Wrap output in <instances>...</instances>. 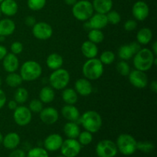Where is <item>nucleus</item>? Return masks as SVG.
Returning <instances> with one entry per match:
<instances>
[{"label": "nucleus", "instance_id": "obj_1", "mask_svg": "<svg viewBox=\"0 0 157 157\" xmlns=\"http://www.w3.org/2000/svg\"><path fill=\"white\" fill-rule=\"evenodd\" d=\"M156 58L152 52L151 49L144 48H141L133 56V64L135 69L146 72L150 70L154 65V60Z\"/></svg>", "mask_w": 157, "mask_h": 157}, {"label": "nucleus", "instance_id": "obj_2", "mask_svg": "<svg viewBox=\"0 0 157 157\" xmlns=\"http://www.w3.org/2000/svg\"><path fill=\"white\" fill-rule=\"evenodd\" d=\"M79 122L84 130L91 133L99 131L103 125L102 117L100 113L95 110H87L84 112L81 115Z\"/></svg>", "mask_w": 157, "mask_h": 157}, {"label": "nucleus", "instance_id": "obj_3", "mask_svg": "<svg viewBox=\"0 0 157 157\" xmlns=\"http://www.w3.org/2000/svg\"><path fill=\"white\" fill-rule=\"evenodd\" d=\"M104 70V64L98 58H90L83 64L82 74L89 81H95L102 76Z\"/></svg>", "mask_w": 157, "mask_h": 157}, {"label": "nucleus", "instance_id": "obj_4", "mask_svg": "<svg viewBox=\"0 0 157 157\" xmlns=\"http://www.w3.org/2000/svg\"><path fill=\"white\" fill-rule=\"evenodd\" d=\"M19 75L23 81H34L41 76L42 67L37 61L29 60L21 64Z\"/></svg>", "mask_w": 157, "mask_h": 157}, {"label": "nucleus", "instance_id": "obj_5", "mask_svg": "<svg viewBox=\"0 0 157 157\" xmlns=\"http://www.w3.org/2000/svg\"><path fill=\"white\" fill-rule=\"evenodd\" d=\"M115 144L118 152L124 156H131L137 150V141L129 133L119 135Z\"/></svg>", "mask_w": 157, "mask_h": 157}, {"label": "nucleus", "instance_id": "obj_6", "mask_svg": "<svg viewBox=\"0 0 157 157\" xmlns=\"http://www.w3.org/2000/svg\"><path fill=\"white\" fill-rule=\"evenodd\" d=\"M94 12L92 3L88 0H80L72 6V14L78 21H88L93 15Z\"/></svg>", "mask_w": 157, "mask_h": 157}, {"label": "nucleus", "instance_id": "obj_7", "mask_svg": "<svg viewBox=\"0 0 157 157\" xmlns=\"http://www.w3.org/2000/svg\"><path fill=\"white\" fill-rule=\"evenodd\" d=\"M70 74L66 69L61 68L53 71L49 76V84L54 90H61L66 88L70 82Z\"/></svg>", "mask_w": 157, "mask_h": 157}, {"label": "nucleus", "instance_id": "obj_8", "mask_svg": "<svg viewBox=\"0 0 157 157\" xmlns=\"http://www.w3.org/2000/svg\"><path fill=\"white\" fill-rule=\"evenodd\" d=\"M95 151L98 157H115L118 153L116 144L110 140H103L98 142Z\"/></svg>", "mask_w": 157, "mask_h": 157}, {"label": "nucleus", "instance_id": "obj_9", "mask_svg": "<svg viewBox=\"0 0 157 157\" xmlns=\"http://www.w3.org/2000/svg\"><path fill=\"white\" fill-rule=\"evenodd\" d=\"M32 119V113L26 106H18L13 110V120L17 125L25 127L29 124Z\"/></svg>", "mask_w": 157, "mask_h": 157}, {"label": "nucleus", "instance_id": "obj_10", "mask_svg": "<svg viewBox=\"0 0 157 157\" xmlns=\"http://www.w3.org/2000/svg\"><path fill=\"white\" fill-rule=\"evenodd\" d=\"M32 32L35 38L44 41L53 35V29L51 25L45 21H38L32 26Z\"/></svg>", "mask_w": 157, "mask_h": 157}, {"label": "nucleus", "instance_id": "obj_11", "mask_svg": "<svg viewBox=\"0 0 157 157\" xmlns=\"http://www.w3.org/2000/svg\"><path fill=\"white\" fill-rule=\"evenodd\" d=\"M81 147L77 139H70L67 138V140L63 141L60 150H61V155L65 157H76L81 153Z\"/></svg>", "mask_w": 157, "mask_h": 157}, {"label": "nucleus", "instance_id": "obj_12", "mask_svg": "<svg viewBox=\"0 0 157 157\" xmlns=\"http://www.w3.org/2000/svg\"><path fill=\"white\" fill-rule=\"evenodd\" d=\"M141 49V44L137 41H133L130 44H123L119 48L117 52L118 57L123 61L130 60Z\"/></svg>", "mask_w": 157, "mask_h": 157}, {"label": "nucleus", "instance_id": "obj_13", "mask_svg": "<svg viewBox=\"0 0 157 157\" xmlns=\"http://www.w3.org/2000/svg\"><path fill=\"white\" fill-rule=\"evenodd\" d=\"M128 77L130 84L136 88H145L148 84V77L144 71L136 69L130 71Z\"/></svg>", "mask_w": 157, "mask_h": 157}, {"label": "nucleus", "instance_id": "obj_14", "mask_svg": "<svg viewBox=\"0 0 157 157\" xmlns=\"http://www.w3.org/2000/svg\"><path fill=\"white\" fill-rule=\"evenodd\" d=\"M39 117L42 123L47 125H52L58 122L59 119V113L58 110L53 107H43L39 113Z\"/></svg>", "mask_w": 157, "mask_h": 157}, {"label": "nucleus", "instance_id": "obj_15", "mask_svg": "<svg viewBox=\"0 0 157 157\" xmlns=\"http://www.w3.org/2000/svg\"><path fill=\"white\" fill-rule=\"evenodd\" d=\"M132 14L135 19L142 21L147 19L150 14V8L144 1H137L133 4L132 8Z\"/></svg>", "mask_w": 157, "mask_h": 157}, {"label": "nucleus", "instance_id": "obj_16", "mask_svg": "<svg viewBox=\"0 0 157 157\" xmlns=\"http://www.w3.org/2000/svg\"><path fill=\"white\" fill-rule=\"evenodd\" d=\"M64 141L62 136L58 133H52L44 140V148L47 151L55 152L60 150Z\"/></svg>", "mask_w": 157, "mask_h": 157}, {"label": "nucleus", "instance_id": "obj_17", "mask_svg": "<svg viewBox=\"0 0 157 157\" xmlns=\"http://www.w3.org/2000/svg\"><path fill=\"white\" fill-rule=\"evenodd\" d=\"M88 29H100L105 28L108 25L107 15L105 14L97 13L93 14L91 17L89 18L88 22H87Z\"/></svg>", "mask_w": 157, "mask_h": 157}, {"label": "nucleus", "instance_id": "obj_18", "mask_svg": "<svg viewBox=\"0 0 157 157\" xmlns=\"http://www.w3.org/2000/svg\"><path fill=\"white\" fill-rule=\"evenodd\" d=\"M61 113L64 119L71 122L78 123L81 117V113L78 107L71 104H65L61 108Z\"/></svg>", "mask_w": 157, "mask_h": 157}, {"label": "nucleus", "instance_id": "obj_19", "mask_svg": "<svg viewBox=\"0 0 157 157\" xmlns=\"http://www.w3.org/2000/svg\"><path fill=\"white\" fill-rule=\"evenodd\" d=\"M75 90L78 93V94L83 97H87L91 94L93 92V87L87 78H79L76 81L75 84Z\"/></svg>", "mask_w": 157, "mask_h": 157}, {"label": "nucleus", "instance_id": "obj_20", "mask_svg": "<svg viewBox=\"0 0 157 157\" xmlns=\"http://www.w3.org/2000/svg\"><path fill=\"white\" fill-rule=\"evenodd\" d=\"M4 70L8 73L15 72L19 67V60L17 55L12 53H8L2 60Z\"/></svg>", "mask_w": 157, "mask_h": 157}, {"label": "nucleus", "instance_id": "obj_21", "mask_svg": "<svg viewBox=\"0 0 157 157\" xmlns=\"http://www.w3.org/2000/svg\"><path fill=\"white\" fill-rule=\"evenodd\" d=\"M21 142L20 136L15 132H10L7 133L5 136H3L2 145L7 150H12L17 148Z\"/></svg>", "mask_w": 157, "mask_h": 157}, {"label": "nucleus", "instance_id": "obj_22", "mask_svg": "<svg viewBox=\"0 0 157 157\" xmlns=\"http://www.w3.org/2000/svg\"><path fill=\"white\" fill-rule=\"evenodd\" d=\"M2 14L6 16H14L18 12V6L15 0H3L0 3Z\"/></svg>", "mask_w": 157, "mask_h": 157}, {"label": "nucleus", "instance_id": "obj_23", "mask_svg": "<svg viewBox=\"0 0 157 157\" xmlns=\"http://www.w3.org/2000/svg\"><path fill=\"white\" fill-rule=\"evenodd\" d=\"M16 25L11 18H3L0 20V37H7L15 32Z\"/></svg>", "mask_w": 157, "mask_h": 157}, {"label": "nucleus", "instance_id": "obj_24", "mask_svg": "<svg viewBox=\"0 0 157 157\" xmlns=\"http://www.w3.org/2000/svg\"><path fill=\"white\" fill-rule=\"evenodd\" d=\"M81 53L87 59L96 58L98 54V45L89 40L85 41L81 47Z\"/></svg>", "mask_w": 157, "mask_h": 157}, {"label": "nucleus", "instance_id": "obj_25", "mask_svg": "<svg viewBox=\"0 0 157 157\" xmlns=\"http://www.w3.org/2000/svg\"><path fill=\"white\" fill-rule=\"evenodd\" d=\"M94 10L97 13L107 14L112 10L113 8V1L112 0H93L92 2Z\"/></svg>", "mask_w": 157, "mask_h": 157}, {"label": "nucleus", "instance_id": "obj_26", "mask_svg": "<svg viewBox=\"0 0 157 157\" xmlns=\"http://www.w3.org/2000/svg\"><path fill=\"white\" fill-rule=\"evenodd\" d=\"M63 64H64V59L58 53L50 54L46 59V64L48 67L52 71L62 67Z\"/></svg>", "mask_w": 157, "mask_h": 157}, {"label": "nucleus", "instance_id": "obj_27", "mask_svg": "<svg viewBox=\"0 0 157 157\" xmlns=\"http://www.w3.org/2000/svg\"><path fill=\"white\" fill-rule=\"evenodd\" d=\"M63 131L65 136L70 139H77L81 133V130L78 123L71 122V121H68L64 124Z\"/></svg>", "mask_w": 157, "mask_h": 157}, {"label": "nucleus", "instance_id": "obj_28", "mask_svg": "<svg viewBox=\"0 0 157 157\" xmlns=\"http://www.w3.org/2000/svg\"><path fill=\"white\" fill-rule=\"evenodd\" d=\"M153 39V32L150 28L144 27L140 29L136 34V41L140 44L147 45Z\"/></svg>", "mask_w": 157, "mask_h": 157}, {"label": "nucleus", "instance_id": "obj_29", "mask_svg": "<svg viewBox=\"0 0 157 157\" xmlns=\"http://www.w3.org/2000/svg\"><path fill=\"white\" fill-rule=\"evenodd\" d=\"M55 93L51 86H44L39 92V100L43 104H50L55 100Z\"/></svg>", "mask_w": 157, "mask_h": 157}, {"label": "nucleus", "instance_id": "obj_30", "mask_svg": "<svg viewBox=\"0 0 157 157\" xmlns=\"http://www.w3.org/2000/svg\"><path fill=\"white\" fill-rule=\"evenodd\" d=\"M61 98L63 101L66 104H71L75 105L78 101V94L76 90L73 88H64L63 89Z\"/></svg>", "mask_w": 157, "mask_h": 157}, {"label": "nucleus", "instance_id": "obj_31", "mask_svg": "<svg viewBox=\"0 0 157 157\" xmlns=\"http://www.w3.org/2000/svg\"><path fill=\"white\" fill-rule=\"evenodd\" d=\"M23 80L21 78V75L19 74H17L15 72L9 73V75L6 78V83L9 87H18L22 84Z\"/></svg>", "mask_w": 157, "mask_h": 157}, {"label": "nucleus", "instance_id": "obj_32", "mask_svg": "<svg viewBox=\"0 0 157 157\" xmlns=\"http://www.w3.org/2000/svg\"><path fill=\"white\" fill-rule=\"evenodd\" d=\"M29 96V91L25 87H18L14 94V100L18 104H23L28 101Z\"/></svg>", "mask_w": 157, "mask_h": 157}, {"label": "nucleus", "instance_id": "obj_33", "mask_svg": "<svg viewBox=\"0 0 157 157\" xmlns=\"http://www.w3.org/2000/svg\"><path fill=\"white\" fill-rule=\"evenodd\" d=\"M87 38L89 41L98 44L104 41V35L100 29H90L87 35Z\"/></svg>", "mask_w": 157, "mask_h": 157}, {"label": "nucleus", "instance_id": "obj_34", "mask_svg": "<svg viewBox=\"0 0 157 157\" xmlns=\"http://www.w3.org/2000/svg\"><path fill=\"white\" fill-rule=\"evenodd\" d=\"M99 60L104 65L111 64L115 61V54L112 51H104L100 55Z\"/></svg>", "mask_w": 157, "mask_h": 157}, {"label": "nucleus", "instance_id": "obj_35", "mask_svg": "<svg viewBox=\"0 0 157 157\" xmlns=\"http://www.w3.org/2000/svg\"><path fill=\"white\" fill-rule=\"evenodd\" d=\"M26 157H49L48 151L42 147H34L29 150Z\"/></svg>", "mask_w": 157, "mask_h": 157}, {"label": "nucleus", "instance_id": "obj_36", "mask_svg": "<svg viewBox=\"0 0 157 157\" xmlns=\"http://www.w3.org/2000/svg\"><path fill=\"white\" fill-rule=\"evenodd\" d=\"M77 139H78V142L81 146H87L91 144L93 141V135L89 131L84 130L80 133Z\"/></svg>", "mask_w": 157, "mask_h": 157}, {"label": "nucleus", "instance_id": "obj_37", "mask_svg": "<svg viewBox=\"0 0 157 157\" xmlns=\"http://www.w3.org/2000/svg\"><path fill=\"white\" fill-rule=\"evenodd\" d=\"M46 2L47 0H28L27 5L31 10L38 12L45 6Z\"/></svg>", "mask_w": 157, "mask_h": 157}, {"label": "nucleus", "instance_id": "obj_38", "mask_svg": "<svg viewBox=\"0 0 157 157\" xmlns=\"http://www.w3.org/2000/svg\"><path fill=\"white\" fill-rule=\"evenodd\" d=\"M155 148L154 144L150 141H140L137 142V150L143 153H151Z\"/></svg>", "mask_w": 157, "mask_h": 157}, {"label": "nucleus", "instance_id": "obj_39", "mask_svg": "<svg viewBox=\"0 0 157 157\" xmlns=\"http://www.w3.org/2000/svg\"><path fill=\"white\" fill-rule=\"evenodd\" d=\"M108 23L111 25H118L121 21V15L117 11L110 10L106 14Z\"/></svg>", "mask_w": 157, "mask_h": 157}, {"label": "nucleus", "instance_id": "obj_40", "mask_svg": "<svg viewBox=\"0 0 157 157\" xmlns=\"http://www.w3.org/2000/svg\"><path fill=\"white\" fill-rule=\"evenodd\" d=\"M117 71L122 76H128L130 72V64L126 61H121L117 64Z\"/></svg>", "mask_w": 157, "mask_h": 157}, {"label": "nucleus", "instance_id": "obj_41", "mask_svg": "<svg viewBox=\"0 0 157 157\" xmlns=\"http://www.w3.org/2000/svg\"><path fill=\"white\" fill-rule=\"evenodd\" d=\"M29 108L32 113H40L43 109V103L39 99H34L29 103Z\"/></svg>", "mask_w": 157, "mask_h": 157}, {"label": "nucleus", "instance_id": "obj_42", "mask_svg": "<svg viewBox=\"0 0 157 157\" xmlns=\"http://www.w3.org/2000/svg\"><path fill=\"white\" fill-rule=\"evenodd\" d=\"M23 48H24V46H23L22 43L20 41H14L11 44V53L15 55H20L23 52Z\"/></svg>", "mask_w": 157, "mask_h": 157}, {"label": "nucleus", "instance_id": "obj_43", "mask_svg": "<svg viewBox=\"0 0 157 157\" xmlns=\"http://www.w3.org/2000/svg\"><path fill=\"white\" fill-rule=\"evenodd\" d=\"M124 28L127 32H133L137 28V21L133 19H129L125 21Z\"/></svg>", "mask_w": 157, "mask_h": 157}, {"label": "nucleus", "instance_id": "obj_44", "mask_svg": "<svg viewBox=\"0 0 157 157\" xmlns=\"http://www.w3.org/2000/svg\"><path fill=\"white\" fill-rule=\"evenodd\" d=\"M9 157H26V153L21 149H14L11 152Z\"/></svg>", "mask_w": 157, "mask_h": 157}, {"label": "nucleus", "instance_id": "obj_45", "mask_svg": "<svg viewBox=\"0 0 157 157\" xmlns=\"http://www.w3.org/2000/svg\"><path fill=\"white\" fill-rule=\"evenodd\" d=\"M6 102H7V98L6 93L0 88V110L4 107Z\"/></svg>", "mask_w": 157, "mask_h": 157}, {"label": "nucleus", "instance_id": "obj_46", "mask_svg": "<svg viewBox=\"0 0 157 157\" xmlns=\"http://www.w3.org/2000/svg\"><path fill=\"white\" fill-rule=\"evenodd\" d=\"M25 23L26 25L32 26H32L36 23V20H35V18H34L33 16L29 15V16H27L25 18Z\"/></svg>", "mask_w": 157, "mask_h": 157}, {"label": "nucleus", "instance_id": "obj_47", "mask_svg": "<svg viewBox=\"0 0 157 157\" xmlns=\"http://www.w3.org/2000/svg\"><path fill=\"white\" fill-rule=\"evenodd\" d=\"M8 54V50L5 46L0 44V61H2L3 58Z\"/></svg>", "mask_w": 157, "mask_h": 157}, {"label": "nucleus", "instance_id": "obj_48", "mask_svg": "<svg viewBox=\"0 0 157 157\" xmlns=\"http://www.w3.org/2000/svg\"><path fill=\"white\" fill-rule=\"evenodd\" d=\"M17 107H18V104L15 100H12V101H9L8 102V107H9V110H14Z\"/></svg>", "mask_w": 157, "mask_h": 157}, {"label": "nucleus", "instance_id": "obj_49", "mask_svg": "<svg viewBox=\"0 0 157 157\" xmlns=\"http://www.w3.org/2000/svg\"><path fill=\"white\" fill-rule=\"evenodd\" d=\"M150 89L153 93H157V81H153L150 84Z\"/></svg>", "mask_w": 157, "mask_h": 157}, {"label": "nucleus", "instance_id": "obj_50", "mask_svg": "<svg viewBox=\"0 0 157 157\" xmlns=\"http://www.w3.org/2000/svg\"><path fill=\"white\" fill-rule=\"evenodd\" d=\"M151 51L153 53V55H154L155 56H156L157 55V41H155L153 43V44H152Z\"/></svg>", "mask_w": 157, "mask_h": 157}, {"label": "nucleus", "instance_id": "obj_51", "mask_svg": "<svg viewBox=\"0 0 157 157\" xmlns=\"http://www.w3.org/2000/svg\"><path fill=\"white\" fill-rule=\"evenodd\" d=\"M64 2L67 5V6H73L75 3L78 2V0H64Z\"/></svg>", "mask_w": 157, "mask_h": 157}, {"label": "nucleus", "instance_id": "obj_52", "mask_svg": "<svg viewBox=\"0 0 157 157\" xmlns=\"http://www.w3.org/2000/svg\"><path fill=\"white\" fill-rule=\"evenodd\" d=\"M2 140H3V135L2 134V133L0 132V145L2 144Z\"/></svg>", "mask_w": 157, "mask_h": 157}, {"label": "nucleus", "instance_id": "obj_53", "mask_svg": "<svg viewBox=\"0 0 157 157\" xmlns=\"http://www.w3.org/2000/svg\"><path fill=\"white\" fill-rule=\"evenodd\" d=\"M2 78H1V76H0V87H1V86H2Z\"/></svg>", "mask_w": 157, "mask_h": 157}, {"label": "nucleus", "instance_id": "obj_54", "mask_svg": "<svg viewBox=\"0 0 157 157\" xmlns=\"http://www.w3.org/2000/svg\"><path fill=\"white\" fill-rule=\"evenodd\" d=\"M57 157H65V156H63V155H61V156H57Z\"/></svg>", "mask_w": 157, "mask_h": 157}, {"label": "nucleus", "instance_id": "obj_55", "mask_svg": "<svg viewBox=\"0 0 157 157\" xmlns=\"http://www.w3.org/2000/svg\"><path fill=\"white\" fill-rule=\"evenodd\" d=\"M2 15V12H1V9H0V17H1Z\"/></svg>", "mask_w": 157, "mask_h": 157}, {"label": "nucleus", "instance_id": "obj_56", "mask_svg": "<svg viewBox=\"0 0 157 157\" xmlns=\"http://www.w3.org/2000/svg\"><path fill=\"white\" fill-rule=\"evenodd\" d=\"M2 38H3V37H0V41H1Z\"/></svg>", "mask_w": 157, "mask_h": 157}, {"label": "nucleus", "instance_id": "obj_57", "mask_svg": "<svg viewBox=\"0 0 157 157\" xmlns=\"http://www.w3.org/2000/svg\"><path fill=\"white\" fill-rule=\"evenodd\" d=\"M2 1H3V0H0V3H1Z\"/></svg>", "mask_w": 157, "mask_h": 157}, {"label": "nucleus", "instance_id": "obj_58", "mask_svg": "<svg viewBox=\"0 0 157 157\" xmlns=\"http://www.w3.org/2000/svg\"><path fill=\"white\" fill-rule=\"evenodd\" d=\"M15 1H17V0H15Z\"/></svg>", "mask_w": 157, "mask_h": 157}]
</instances>
